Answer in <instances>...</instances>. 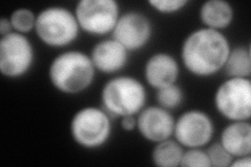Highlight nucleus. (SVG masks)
I'll return each mask as SVG.
<instances>
[{"instance_id":"15","label":"nucleus","mask_w":251,"mask_h":167,"mask_svg":"<svg viewBox=\"0 0 251 167\" xmlns=\"http://www.w3.org/2000/svg\"><path fill=\"white\" fill-rule=\"evenodd\" d=\"M199 18L203 27L222 31L233 22L234 9L227 0H206L200 6Z\"/></svg>"},{"instance_id":"5","label":"nucleus","mask_w":251,"mask_h":167,"mask_svg":"<svg viewBox=\"0 0 251 167\" xmlns=\"http://www.w3.org/2000/svg\"><path fill=\"white\" fill-rule=\"evenodd\" d=\"M69 132L78 146L86 149L100 148L111 138L112 117L101 107H83L74 114Z\"/></svg>"},{"instance_id":"21","label":"nucleus","mask_w":251,"mask_h":167,"mask_svg":"<svg viewBox=\"0 0 251 167\" xmlns=\"http://www.w3.org/2000/svg\"><path fill=\"white\" fill-rule=\"evenodd\" d=\"M181 167H210L206 150L201 147L184 148L180 162Z\"/></svg>"},{"instance_id":"6","label":"nucleus","mask_w":251,"mask_h":167,"mask_svg":"<svg viewBox=\"0 0 251 167\" xmlns=\"http://www.w3.org/2000/svg\"><path fill=\"white\" fill-rule=\"evenodd\" d=\"M217 112L228 121H250V77H227L219 85L214 95Z\"/></svg>"},{"instance_id":"2","label":"nucleus","mask_w":251,"mask_h":167,"mask_svg":"<svg viewBox=\"0 0 251 167\" xmlns=\"http://www.w3.org/2000/svg\"><path fill=\"white\" fill-rule=\"evenodd\" d=\"M97 72L89 54L81 50H65L52 59L49 67V78L60 93L76 95L89 88Z\"/></svg>"},{"instance_id":"18","label":"nucleus","mask_w":251,"mask_h":167,"mask_svg":"<svg viewBox=\"0 0 251 167\" xmlns=\"http://www.w3.org/2000/svg\"><path fill=\"white\" fill-rule=\"evenodd\" d=\"M157 105L172 111L179 108L184 101V91L178 84L156 90Z\"/></svg>"},{"instance_id":"24","label":"nucleus","mask_w":251,"mask_h":167,"mask_svg":"<svg viewBox=\"0 0 251 167\" xmlns=\"http://www.w3.org/2000/svg\"><path fill=\"white\" fill-rule=\"evenodd\" d=\"M13 31H14V29H13V26L11 24V21L9 18L2 17L1 19H0V36L1 37L6 36V35L13 33Z\"/></svg>"},{"instance_id":"12","label":"nucleus","mask_w":251,"mask_h":167,"mask_svg":"<svg viewBox=\"0 0 251 167\" xmlns=\"http://www.w3.org/2000/svg\"><path fill=\"white\" fill-rule=\"evenodd\" d=\"M179 75V63L174 55L169 52H155L145 63V81L155 90L177 84Z\"/></svg>"},{"instance_id":"3","label":"nucleus","mask_w":251,"mask_h":167,"mask_svg":"<svg viewBox=\"0 0 251 167\" xmlns=\"http://www.w3.org/2000/svg\"><path fill=\"white\" fill-rule=\"evenodd\" d=\"M147 100L146 86L131 75L109 78L100 91L101 108L112 118L136 116L147 106Z\"/></svg>"},{"instance_id":"22","label":"nucleus","mask_w":251,"mask_h":167,"mask_svg":"<svg viewBox=\"0 0 251 167\" xmlns=\"http://www.w3.org/2000/svg\"><path fill=\"white\" fill-rule=\"evenodd\" d=\"M188 0H149L148 4L157 13L172 15L181 12L188 5Z\"/></svg>"},{"instance_id":"17","label":"nucleus","mask_w":251,"mask_h":167,"mask_svg":"<svg viewBox=\"0 0 251 167\" xmlns=\"http://www.w3.org/2000/svg\"><path fill=\"white\" fill-rule=\"evenodd\" d=\"M184 152L175 139H167L155 143L151 153L152 163L157 167H177L180 166Z\"/></svg>"},{"instance_id":"23","label":"nucleus","mask_w":251,"mask_h":167,"mask_svg":"<svg viewBox=\"0 0 251 167\" xmlns=\"http://www.w3.org/2000/svg\"><path fill=\"white\" fill-rule=\"evenodd\" d=\"M121 128L126 132L136 130V116L128 115L121 117Z\"/></svg>"},{"instance_id":"25","label":"nucleus","mask_w":251,"mask_h":167,"mask_svg":"<svg viewBox=\"0 0 251 167\" xmlns=\"http://www.w3.org/2000/svg\"><path fill=\"white\" fill-rule=\"evenodd\" d=\"M251 166V155L234 158L230 167H250Z\"/></svg>"},{"instance_id":"7","label":"nucleus","mask_w":251,"mask_h":167,"mask_svg":"<svg viewBox=\"0 0 251 167\" xmlns=\"http://www.w3.org/2000/svg\"><path fill=\"white\" fill-rule=\"evenodd\" d=\"M74 12L81 31L93 37L112 34L122 14L115 0H80Z\"/></svg>"},{"instance_id":"11","label":"nucleus","mask_w":251,"mask_h":167,"mask_svg":"<svg viewBox=\"0 0 251 167\" xmlns=\"http://www.w3.org/2000/svg\"><path fill=\"white\" fill-rule=\"evenodd\" d=\"M175 117L160 106H146L136 115V130L145 140L157 143L173 137Z\"/></svg>"},{"instance_id":"1","label":"nucleus","mask_w":251,"mask_h":167,"mask_svg":"<svg viewBox=\"0 0 251 167\" xmlns=\"http://www.w3.org/2000/svg\"><path fill=\"white\" fill-rule=\"evenodd\" d=\"M231 49L223 31L201 27L188 34L180 48L184 68L194 76L205 78L223 70Z\"/></svg>"},{"instance_id":"13","label":"nucleus","mask_w":251,"mask_h":167,"mask_svg":"<svg viewBox=\"0 0 251 167\" xmlns=\"http://www.w3.org/2000/svg\"><path fill=\"white\" fill-rule=\"evenodd\" d=\"M130 52L113 38L100 40L92 47L90 58L97 71L104 74L119 73L129 62Z\"/></svg>"},{"instance_id":"8","label":"nucleus","mask_w":251,"mask_h":167,"mask_svg":"<svg viewBox=\"0 0 251 167\" xmlns=\"http://www.w3.org/2000/svg\"><path fill=\"white\" fill-rule=\"evenodd\" d=\"M35 63V48L26 35L17 31L0 38V72L7 78L26 75Z\"/></svg>"},{"instance_id":"4","label":"nucleus","mask_w":251,"mask_h":167,"mask_svg":"<svg viewBox=\"0 0 251 167\" xmlns=\"http://www.w3.org/2000/svg\"><path fill=\"white\" fill-rule=\"evenodd\" d=\"M80 31L75 12L65 6L50 5L37 14L35 33L46 46L64 48L75 41Z\"/></svg>"},{"instance_id":"9","label":"nucleus","mask_w":251,"mask_h":167,"mask_svg":"<svg viewBox=\"0 0 251 167\" xmlns=\"http://www.w3.org/2000/svg\"><path fill=\"white\" fill-rule=\"evenodd\" d=\"M215 132L211 116L202 110L193 109L176 119L173 137L184 148H203L213 141Z\"/></svg>"},{"instance_id":"20","label":"nucleus","mask_w":251,"mask_h":167,"mask_svg":"<svg viewBox=\"0 0 251 167\" xmlns=\"http://www.w3.org/2000/svg\"><path fill=\"white\" fill-rule=\"evenodd\" d=\"M205 150L209 159L210 167H230L233 157L227 152L219 141L210 142Z\"/></svg>"},{"instance_id":"16","label":"nucleus","mask_w":251,"mask_h":167,"mask_svg":"<svg viewBox=\"0 0 251 167\" xmlns=\"http://www.w3.org/2000/svg\"><path fill=\"white\" fill-rule=\"evenodd\" d=\"M227 77H250L251 50L249 45L231 47L223 70Z\"/></svg>"},{"instance_id":"19","label":"nucleus","mask_w":251,"mask_h":167,"mask_svg":"<svg viewBox=\"0 0 251 167\" xmlns=\"http://www.w3.org/2000/svg\"><path fill=\"white\" fill-rule=\"evenodd\" d=\"M9 19L14 31L26 35L31 30H35L37 14L27 7H19L13 11Z\"/></svg>"},{"instance_id":"10","label":"nucleus","mask_w":251,"mask_h":167,"mask_svg":"<svg viewBox=\"0 0 251 167\" xmlns=\"http://www.w3.org/2000/svg\"><path fill=\"white\" fill-rule=\"evenodd\" d=\"M153 24L150 18L139 11L122 13L111 34V38L129 52L138 51L150 43Z\"/></svg>"},{"instance_id":"14","label":"nucleus","mask_w":251,"mask_h":167,"mask_svg":"<svg viewBox=\"0 0 251 167\" xmlns=\"http://www.w3.org/2000/svg\"><path fill=\"white\" fill-rule=\"evenodd\" d=\"M219 142L233 159L251 155L250 121H229L220 134Z\"/></svg>"}]
</instances>
